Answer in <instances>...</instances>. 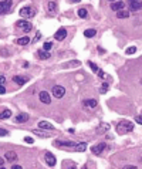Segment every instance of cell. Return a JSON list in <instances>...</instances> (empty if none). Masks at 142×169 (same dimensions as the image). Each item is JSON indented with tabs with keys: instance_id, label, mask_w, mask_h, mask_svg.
<instances>
[{
	"instance_id": "obj_17",
	"label": "cell",
	"mask_w": 142,
	"mask_h": 169,
	"mask_svg": "<svg viewBox=\"0 0 142 169\" xmlns=\"http://www.w3.org/2000/svg\"><path fill=\"white\" fill-rule=\"evenodd\" d=\"M6 159H7L9 162H14V161H17V155H16V152H13V151L7 152V154H6Z\"/></svg>"
},
{
	"instance_id": "obj_26",
	"label": "cell",
	"mask_w": 142,
	"mask_h": 169,
	"mask_svg": "<svg viewBox=\"0 0 142 169\" xmlns=\"http://www.w3.org/2000/svg\"><path fill=\"white\" fill-rule=\"evenodd\" d=\"M108 84H107V83H104V84H101V88H99V93H101V94H105V93H107V91H108Z\"/></svg>"
},
{
	"instance_id": "obj_36",
	"label": "cell",
	"mask_w": 142,
	"mask_h": 169,
	"mask_svg": "<svg viewBox=\"0 0 142 169\" xmlns=\"http://www.w3.org/2000/svg\"><path fill=\"white\" fill-rule=\"evenodd\" d=\"M124 169H138L135 165H127V166H124Z\"/></svg>"
},
{
	"instance_id": "obj_4",
	"label": "cell",
	"mask_w": 142,
	"mask_h": 169,
	"mask_svg": "<svg viewBox=\"0 0 142 169\" xmlns=\"http://www.w3.org/2000/svg\"><path fill=\"white\" fill-rule=\"evenodd\" d=\"M54 145H55V147H58V148H70V149H73L77 145V142H73V141H55Z\"/></svg>"
},
{
	"instance_id": "obj_28",
	"label": "cell",
	"mask_w": 142,
	"mask_h": 169,
	"mask_svg": "<svg viewBox=\"0 0 142 169\" xmlns=\"http://www.w3.org/2000/svg\"><path fill=\"white\" fill-rule=\"evenodd\" d=\"M108 125H101V127L98 128V134H102V132H104V129H105V131H107V129H108Z\"/></svg>"
},
{
	"instance_id": "obj_21",
	"label": "cell",
	"mask_w": 142,
	"mask_h": 169,
	"mask_svg": "<svg viewBox=\"0 0 142 169\" xmlns=\"http://www.w3.org/2000/svg\"><path fill=\"white\" fill-rule=\"evenodd\" d=\"M38 57H40L41 60H48V58H50V53L45 51V50H38Z\"/></svg>"
},
{
	"instance_id": "obj_13",
	"label": "cell",
	"mask_w": 142,
	"mask_h": 169,
	"mask_svg": "<svg viewBox=\"0 0 142 169\" xmlns=\"http://www.w3.org/2000/svg\"><path fill=\"white\" fill-rule=\"evenodd\" d=\"M73 149L77 151V152H84V151L87 149V144H85V142H77V145Z\"/></svg>"
},
{
	"instance_id": "obj_2",
	"label": "cell",
	"mask_w": 142,
	"mask_h": 169,
	"mask_svg": "<svg viewBox=\"0 0 142 169\" xmlns=\"http://www.w3.org/2000/svg\"><path fill=\"white\" fill-rule=\"evenodd\" d=\"M34 14H36V10L30 6H26V7L20 9V16L24 19H31V17H34Z\"/></svg>"
},
{
	"instance_id": "obj_23",
	"label": "cell",
	"mask_w": 142,
	"mask_h": 169,
	"mask_svg": "<svg viewBox=\"0 0 142 169\" xmlns=\"http://www.w3.org/2000/svg\"><path fill=\"white\" fill-rule=\"evenodd\" d=\"M95 34H97V30H95V29H88V30L84 32V36L88 37V39H90V37H94Z\"/></svg>"
},
{
	"instance_id": "obj_34",
	"label": "cell",
	"mask_w": 142,
	"mask_h": 169,
	"mask_svg": "<svg viewBox=\"0 0 142 169\" xmlns=\"http://www.w3.org/2000/svg\"><path fill=\"white\" fill-rule=\"evenodd\" d=\"M24 141H26L27 144H33V138H30V137H26L24 138Z\"/></svg>"
},
{
	"instance_id": "obj_25",
	"label": "cell",
	"mask_w": 142,
	"mask_h": 169,
	"mask_svg": "<svg viewBox=\"0 0 142 169\" xmlns=\"http://www.w3.org/2000/svg\"><path fill=\"white\" fill-rule=\"evenodd\" d=\"M78 16H80L81 19H87L88 11L85 10V9H80V10H78Z\"/></svg>"
},
{
	"instance_id": "obj_7",
	"label": "cell",
	"mask_w": 142,
	"mask_h": 169,
	"mask_svg": "<svg viewBox=\"0 0 142 169\" xmlns=\"http://www.w3.org/2000/svg\"><path fill=\"white\" fill-rule=\"evenodd\" d=\"M105 148H107V144H105V142H101L98 145H92V147H91V152L95 154V155H101L102 151Z\"/></svg>"
},
{
	"instance_id": "obj_32",
	"label": "cell",
	"mask_w": 142,
	"mask_h": 169,
	"mask_svg": "<svg viewBox=\"0 0 142 169\" xmlns=\"http://www.w3.org/2000/svg\"><path fill=\"white\" fill-rule=\"evenodd\" d=\"M97 73H98V77H99V78H105V73H104L102 70H98Z\"/></svg>"
},
{
	"instance_id": "obj_14",
	"label": "cell",
	"mask_w": 142,
	"mask_h": 169,
	"mask_svg": "<svg viewBox=\"0 0 142 169\" xmlns=\"http://www.w3.org/2000/svg\"><path fill=\"white\" fill-rule=\"evenodd\" d=\"M13 80H14V83H17L19 85H24L27 81H29V78H27V77H20V75H16Z\"/></svg>"
},
{
	"instance_id": "obj_22",
	"label": "cell",
	"mask_w": 142,
	"mask_h": 169,
	"mask_svg": "<svg viewBox=\"0 0 142 169\" xmlns=\"http://www.w3.org/2000/svg\"><path fill=\"white\" fill-rule=\"evenodd\" d=\"M29 43H30V39H29L27 36H26V37H20V39L17 40V44H19V46H27Z\"/></svg>"
},
{
	"instance_id": "obj_5",
	"label": "cell",
	"mask_w": 142,
	"mask_h": 169,
	"mask_svg": "<svg viewBox=\"0 0 142 169\" xmlns=\"http://www.w3.org/2000/svg\"><path fill=\"white\" fill-rule=\"evenodd\" d=\"M53 95H54L55 98H63L64 95H66V88L63 87V85H54L53 87Z\"/></svg>"
},
{
	"instance_id": "obj_11",
	"label": "cell",
	"mask_w": 142,
	"mask_h": 169,
	"mask_svg": "<svg viewBox=\"0 0 142 169\" xmlns=\"http://www.w3.org/2000/svg\"><path fill=\"white\" fill-rule=\"evenodd\" d=\"M27 119H29V115H27V114H24V112L19 114V115L14 118V121H16L17 124H23V122H26Z\"/></svg>"
},
{
	"instance_id": "obj_31",
	"label": "cell",
	"mask_w": 142,
	"mask_h": 169,
	"mask_svg": "<svg viewBox=\"0 0 142 169\" xmlns=\"http://www.w3.org/2000/svg\"><path fill=\"white\" fill-rule=\"evenodd\" d=\"M90 67H91V70H94V71H98V70H99L98 67H97L94 63H91V61H90Z\"/></svg>"
},
{
	"instance_id": "obj_42",
	"label": "cell",
	"mask_w": 142,
	"mask_h": 169,
	"mask_svg": "<svg viewBox=\"0 0 142 169\" xmlns=\"http://www.w3.org/2000/svg\"><path fill=\"white\" fill-rule=\"evenodd\" d=\"M129 1H139V0H129Z\"/></svg>"
},
{
	"instance_id": "obj_30",
	"label": "cell",
	"mask_w": 142,
	"mask_h": 169,
	"mask_svg": "<svg viewBox=\"0 0 142 169\" xmlns=\"http://www.w3.org/2000/svg\"><path fill=\"white\" fill-rule=\"evenodd\" d=\"M6 135H9V132H7L6 129H3V128H0V137H6Z\"/></svg>"
},
{
	"instance_id": "obj_16",
	"label": "cell",
	"mask_w": 142,
	"mask_h": 169,
	"mask_svg": "<svg viewBox=\"0 0 142 169\" xmlns=\"http://www.w3.org/2000/svg\"><path fill=\"white\" fill-rule=\"evenodd\" d=\"M129 9L134 11L139 10V9H142V1L139 0V1H131V4H129Z\"/></svg>"
},
{
	"instance_id": "obj_41",
	"label": "cell",
	"mask_w": 142,
	"mask_h": 169,
	"mask_svg": "<svg viewBox=\"0 0 142 169\" xmlns=\"http://www.w3.org/2000/svg\"><path fill=\"white\" fill-rule=\"evenodd\" d=\"M71 1H73V3H77V1H80V0H71Z\"/></svg>"
},
{
	"instance_id": "obj_12",
	"label": "cell",
	"mask_w": 142,
	"mask_h": 169,
	"mask_svg": "<svg viewBox=\"0 0 142 169\" xmlns=\"http://www.w3.org/2000/svg\"><path fill=\"white\" fill-rule=\"evenodd\" d=\"M111 9L114 11H120V10H124V3L122 1H114L111 4Z\"/></svg>"
},
{
	"instance_id": "obj_18",
	"label": "cell",
	"mask_w": 142,
	"mask_h": 169,
	"mask_svg": "<svg viewBox=\"0 0 142 169\" xmlns=\"http://www.w3.org/2000/svg\"><path fill=\"white\" fill-rule=\"evenodd\" d=\"M57 10V3L55 1H48V4H47V11L48 13H54Z\"/></svg>"
},
{
	"instance_id": "obj_27",
	"label": "cell",
	"mask_w": 142,
	"mask_h": 169,
	"mask_svg": "<svg viewBox=\"0 0 142 169\" xmlns=\"http://www.w3.org/2000/svg\"><path fill=\"white\" fill-rule=\"evenodd\" d=\"M51 47H53V43H44L43 50H45V51H50V50H51Z\"/></svg>"
},
{
	"instance_id": "obj_45",
	"label": "cell",
	"mask_w": 142,
	"mask_h": 169,
	"mask_svg": "<svg viewBox=\"0 0 142 169\" xmlns=\"http://www.w3.org/2000/svg\"><path fill=\"white\" fill-rule=\"evenodd\" d=\"M109 1H115V0H109Z\"/></svg>"
},
{
	"instance_id": "obj_37",
	"label": "cell",
	"mask_w": 142,
	"mask_h": 169,
	"mask_svg": "<svg viewBox=\"0 0 142 169\" xmlns=\"http://www.w3.org/2000/svg\"><path fill=\"white\" fill-rule=\"evenodd\" d=\"M4 93H6V88L0 85V94H4Z\"/></svg>"
},
{
	"instance_id": "obj_33",
	"label": "cell",
	"mask_w": 142,
	"mask_h": 169,
	"mask_svg": "<svg viewBox=\"0 0 142 169\" xmlns=\"http://www.w3.org/2000/svg\"><path fill=\"white\" fill-rule=\"evenodd\" d=\"M135 121H136V124H141V125H142V115L135 116Z\"/></svg>"
},
{
	"instance_id": "obj_44",
	"label": "cell",
	"mask_w": 142,
	"mask_h": 169,
	"mask_svg": "<svg viewBox=\"0 0 142 169\" xmlns=\"http://www.w3.org/2000/svg\"><path fill=\"white\" fill-rule=\"evenodd\" d=\"M0 169H6V168H3V166H0Z\"/></svg>"
},
{
	"instance_id": "obj_15",
	"label": "cell",
	"mask_w": 142,
	"mask_h": 169,
	"mask_svg": "<svg viewBox=\"0 0 142 169\" xmlns=\"http://www.w3.org/2000/svg\"><path fill=\"white\" fill-rule=\"evenodd\" d=\"M38 128H41V129H54V127L50 124V122H47V121H40L38 122Z\"/></svg>"
},
{
	"instance_id": "obj_29",
	"label": "cell",
	"mask_w": 142,
	"mask_h": 169,
	"mask_svg": "<svg viewBox=\"0 0 142 169\" xmlns=\"http://www.w3.org/2000/svg\"><path fill=\"white\" fill-rule=\"evenodd\" d=\"M135 51H136V48H135V47H128V48H127V53H128V54H134Z\"/></svg>"
},
{
	"instance_id": "obj_6",
	"label": "cell",
	"mask_w": 142,
	"mask_h": 169,
	"mask_svg": "<svg viewBox=\"0 0 142 169\" xmlns=\"http://www.w3.org/2000/svg\"><path fill=\"white\" fill-rule=\"evenodd\" d=\"M13 6V1L11 0H0V14L3 13H7Z\"/></svg>"
},
{
	"instance_id": "obj_1",
	"label": "cell",
	"mask_w": 142,
	"mask_h": 169,
	"mask_svg": "<svg viewBox=\"0 0 142 169\" xmlns=\"http://www.w3.org/2000/svg\"><path fill=\"white\" fill-rule=\"evenodd\" d=\"M132 129H134V124L129 122V121H121L120 124L117 125V131L120 134H127V132H129Z\"/></svg>"
},
{
	"instance_id": "obj_24",
	"label": "cell",
	"mask_w": 142,
	"mask_h": 169,
	"mask_svg": "<svg viewBox=\"0 0 142 169\" xmlns=\"http://www.w3.org/2000/svg\"><path fill=\"white\" fill-rule=\"evenodd\" d=\"M11 116V111L10 109H4L1 114H0V119H7Z\"/></svg>"
},
{
	"instance_id": "obj_38",
	"label": "cell",
	"mask_w": 142,
	"mask_h": 169,
	"mask_svg": "<svg viewBox=\"0 0 142 169\" xmlns=\"http://www.w3.org/2000/svg\"><path fill=\"white\" fill-rule=\"evenodd\" d=\"M11 169H23V168L20 166V165H13V166H11Z\"/></svg>"
},
{
	"instance_id": "obj_8",
	"label": "cell",
	"mask_w": 142,
	"mask_h": 169,
	"mask_svg": "<svg viewBox=\"0 0 142 169\" xmlns=\"http://www.w3.org/2000/svg\"><path fill=\"white\" fill-rule=\"evenodd\" d=\"M38 98H40V101H41L43 104H50V102H51V97H50V94H48L47 91H41V93L38 94Z\"/></svg>"
},
{
	"instance_id": "obj_39",
	"label": "cell",
	"mask_w": 142,
	"mask_h": 169,
	"mask_svg": "<svg viewBox=\"0 0 142 169\" xmlns=\"http://www.w3.org/2000/svg\"><path fill=\"white\" fill-rule=\"evenodd\" d=\"M66 169H77V166H76V163H71V166H70V168H66Z\"/></svg>"
},
{
	"instance_id": "obj_35",
	"label": "cell",
	"mask_w": 142,
	"mask_h": 169,
	"mask_svg": "<svg viewBox=\"0 0 142 169\" xmlns=\"http://www.w3.org/2000/svg\"><path fill=\"white\" fill-rule=\"evenodd\" d=\"M4 83H6V77H4V75H0V85L4 84Z\"/></svg>"
},
{
	"instance_id": "obj_9",
	"label": "cell",
	"mask_w": 142,
	"mask_h": 169,
	"mask_svg": "<svg viewBox=\"0 0 142 169\" xmlns=\"http://www.w3.org/2000/svg\"><path fill=\"white\" fill-rule=\"evenodd\" d=\"M45 162H47L48 166H54L57 159H55V156L51 154V152H47V154H45Z\"/></svg>"
},
{
	"instance_id": "obj_43",
	"label": "cell",
	"mask_w": 142,
	"mask_h": 169,
	"mask_svg": "<svg viewBox=\"0 0 142 169\" xmlns=\"http://www.w3.org/2000/svg\"><path fill=\"white\" fill-rule=\"evenodd\" d=\"M83 169H88V168H87V166H83Z\"/></svg>"
},
{
	"instance_id": "obj_3",
	"label": "cell",
	"mask_w": 142,
	"mask_h": 169,
	"mask_svg": "<svg viewBox=\"0 0 142 169\" xmlns=\"http://www.w3.org/2000/svg\"><path fill=\"white\" fill-rule=\"evenodd\" d=\"M16 27L20 29V30H24V32H30L33 26H31L30 21H27L26 19H23V20H19L17 23H16Z\"/></svg>"
},
{
	"instance_id": "obj_20",
	"label": "cell",
	"mask_w": 142,
	"mask_h": 169,
	"mask_svg": "<svg viewBox=\"0 0 142 169\" xmlns=\"http://www.w3.org/2000/svg\"><path fill=\"white\" fill-rule=\"evenodd\" d=\"M117 17H118V19H127V17H129V11H128V10L117 11Z\"/></svg>"
},
{
	"instance_id": "obj_40",
	"label": "cell",
	"mask_w": 142,
	"mask_h": 169,
	"mask_svg": "<svg viewBox=\"0 0 142 169\" xmlns=\"http://www.w3.org/2000/svg\"><path fill=\"white\" fill-rule=\"evenodd\" d=\"M1 165H4V159L3 158H0V166H1Z\"/></svg>"
},
{
	"instance_id": "obj_10",
	"label": "cell",
	"mask_w": 142,
	"mask_h": 169,
	"mask_svg": "<svg viewBox=\"0 0 142 169\" xmlns=\"http://www.w3.org/2000/svg\"><path fill=\"white\" fill-rule=\"evenodd\" d=\"M67 37V30L66 29H60V30H57L54 34V39L55 40H64Z\"/></svg>"
},
{
	"instance_id": "obj_19",
	"label": "cell",
	"mask_w": 142,
	"mask_h": 169,
	"mask_svg": "<svg viewBox=\"0 0 142 169\" xmlns=\"http://www.w3.org/2000/svg\"><path fill=\"white\" fill-rule=\"evenodd\" d=\"M83 104L85 107H90V108H95L97 107V101L95 100H84Z\"/></svg>"
}]
</instances>
